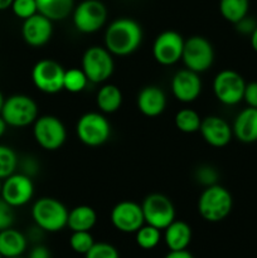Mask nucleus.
Returning <instances> with one entry per match:
<instances>
[{
    "label": "nucleus",
    "instance_id": "obj_40",
    "mask_svg": "<svg viewBox=\"0 0 257 258\" xmlns=\"http://www.w3.org/2000/svg\"><path fill=\"white\" fill-rule=\"evenodd\" d=\"M164 258H194V257L190 252L186 251V249H183V251H169V253Z\"/></svg>",
    "mask_w": 257,
    "mask_h": 258
},
{
    "label": "nucleus",
    "instance_id": "obj_45",
    "mask_svg": "<svg viewBox=\"0 0 257 258\" xmlns=\"http://www.w3.org/2000/svg\"><path fill=\"white\" fill-rule=\"evenodd\" d=\"M2 188H3V180L0 179V196H2Z\"/></svg>",
    "mask_w": 257,
    "mask_h": 258
},
{
    "label": "nucleus",
    "instance_id": "obj_44",
    "mask_svg": "<svg viewBox=\"0 0 257 258\" xmlns=\"http://www.w3.org/2000/svg\"><path fill=\"white\" fill-rule=\"evenodd\" d=\"M5 102V97L4 95H3V92L0 91V112H2V108H3V105H4Z\"/></svg>",
    "mask_w": 257,
    "mask_h": 258
},
{
    "label": "nucleus",
    "instance_id": "obj_35",
    "mask_svg": "<svg viewBox=\"0 0 257 258\" xmlns=\"http://www.w3.org/2000/svg\"><path fill=\"white\" fill-rule=\"evenodd\" d=\"M14 223V212L4 199L0 197V231L10 228Z\"/></svg>",
    "mask_w": 257,
    "mask_h": 258
},
{
    "label": "nucleus",
    "instance_id": "obj_47",
    "mask_svg": "<svg viewBox=\"0 0 257 258\" xmlns=\"http://www.w3.org/2000/svg\"><path fill=\"white\" fill-rule=\"evenodd\" d=\"M0 258H3V256H2V254H0Z\"/></svg>",
    "mask_w": 257,
    "mask_h": 258
},
{
    "label": "nucleus",
    "instance_id": "obj_38",
    "mask_svg": "<svg viewBox=\"0 0 257 258\" xmlns=\"http://www.w3.org/2000/svg\"><path fill=\"white\" fill-rule=\"evenodd\" d=\"M19 165H20V168H22V173L25 174V175L30 176V178L37 174L38 164L33 158H25L22 163L20 164L18 163V166Z\"/></svg>",
    "mask_w": 257,
    "mask_h": 258
},
{
    "label": "nucleus",
    "instance_id": "obj_30",
    "mask_svg": "<svg viewBox=\"0 0 257 258\" xmlns=\"http://www.w3.org/2000/svg\"><path fill=\"white\" fill-rule=\"evenodd\" d=\"M18 163H19V159H18L17 153L10 146L0 144V179L2 180L15 173Z\"/></svg>",
    "mask_w": 257,
    "mask_h": 258
},
{
    "label": "nucleus",
    "instance_id": "obj_34",
    "mask_svg": "<svg viewBox=\"0 0 257 258\" xmlns=\"http://www.w3.org/2000/svg\"><path fill=\"white\" fill-rule=\"evenodd\" d=\"M196 179L207 188L217 184V179H218V173L214 168L209 165H202L197 169L196 171Z\"/></svg>",
    "mask_w": 257,
    "mask_h": 258
},
{
    "label": "nucleus",
    "instance_id": "obj_12",
    "mask_svg": "<svg viewBox=\"0 0 257 258\" xmlns=\"http://www.w3.org/2000/svg\"><path fill=\"white\" fill-rule=\"evenodd\" d=\"M66 70L53 59L38 60L32 70V81L40 92L54 95L63 90Z\"/></svg>",
    "mask_w": 257,
    "mask_h": 258
},
{
    "label": "nucleus",
    "instance_id": "obj_27",
    "mask_svg": "<svg viewBox=\"0 0 257 258\" xmlns=\"http://www.w3.org/2000/svg\"><path fill=\"white\" fill-rule=\"evenodd\" d=\"M176 128L184 134H194L199 131L202 123V117L197 111L191 108H183L178 111L174 117Z\"/></svg>",
    "mask_w": 257,
    "mask_h": 258
},
{
    "label": "nucleus",
    "instance_id": "obj_22",
    "mask_svg": "<svg viewBox=\"0 0 257 258\" xmlns=\"http://www.w3.org/2000/svg\"><path fill=\"white\" fill-rule=\"evenodd\" d=\"M28 246V239L22 232L13 227L0 231V254L3 258L23 256Z\"/></svg>",
    "mask_w": 257,
    "mask_h": 258
},
{
    "label": "nucleus",
    "instance_id": "obj_3",
    "mask_svg": "<svg viewBox=\"0 0 257 258\" xmlns=\"http://www.w3.org/2000/svg\"><path fill=\"white\" fill-rule=\"evenodd\" d=\"M32 218L42 231L59 232L67 227L68 209L58 199L43 197L33 204Z\"/></svg>",
    "mask_w": 257,
    "mask_h": 258
},
{
    "label": "nucleus",
    "instance_id": "obj_23",
    "mask_svg": "<svg viewBox=\"0 0 257 258\" xmlns=\"http://www.w3.org/2000/svg\"><path fill=\"white\" fill-rule=\"evenodd\" d=\"M96 222L97 213L90 206H77L68 212L67 227L72 232H90L95 227Z\"/></svg>",
    "mask_w": 257,
    "mask_h": 258
},
{
    "label": "nucleus",
    "instance_id": "obj_25",
    "mask_svg": "<svg viewBox=\"0 0 257 258\" xmlns=\"http://www.w3.org/2000/svg\"><path fill=\"white\" fill-rule=\"evenodd\" d=\"M96 103L103 113H113L120 110L122 105V92L115 85H103L96 96Z\"/></svg>",
    "mask_w": 257,
    "mask_h": 258
},
{
    "label": "nucleus",
    "instance_id": "obj_28",
    "mask_svg": "<svg viewBox=\"0 0 257 258\" xmlns=\"http://www.w3.org/2000/svg\"><path fill=\"white\" fill-rule=\"evenodd\" d=\"M136 243L143 249H153L159 244L161 239L160 229L149 224H144L138 232H135Z\"/></svg>",
    "mask_w": 257,
    "mask_h": 258
},
{
    "label": "nucleus",
    "instance_id": "obj_14",
    "mask_svg": "<svg viewBox=\"0 0 257 258\" xmlns=\"http://www.w3.org/2000/svg\"><path fill=\"white\" fill-rule=\"evenodd\" d=\"M184 39L175 30H165L153 43V57L159 64L173 66L181 59Z\"/></svg>",
    "mask_w": 257,
    "mask_h": 258
},
{
    "label": "nucleus",
    "instance_id": "obj_13",
    "mask_svg": "<svg viewBox=\"0 0 257 258\" xmlns=\"http://www.w3.org/2000/svg\"><path fill=\"white\" fill-rule=\"evenodd\" d=\"M34 184L30 176L23 173H14L3 181L2 198L13 208H19L32 201Z\"/></svg>",
    "mask_w": 257,
    "mask_h": 258
},
{
    "label": "nucleus",
    "instance_id": "obj_16",
    "mask_svg": "<svg viewBox=\"0 0 257 258\" xmlns=\"http://www.w3.org/2000/svg\"><path fill=\"white\" fill-rule=\"evenodd\" d=\"M171 92L178 101L190 103L201 96L202 81L199 73L188 70H180L171 78Z\"/></svg>",
    "mask_w": 257,
    "mask_h": 258
},
{
    "label": "nucleus",
    "instance_id": "obj_32",
    "mask_svg": "<svg viewBox=\"0 0 257 258\" xmlns=\"http://www.w3.org/2000/svg\"><path fill=\"white\" fill-rule=\"evenodd\" d=\"M85 258H120V253L115 246L106 242H98L85 254Z\"/></svg>",
    "mask_w": 257,
    "mask_h": 258
},
{
    "label": "nucleus",
    "instance_id": "obj_31",
    "mask_svg": "<svg viewBox=\"0 0 257 258\" xmlns=\"http://www.w3.org/2000/svg\"><path fill=\"white\" fill-rule=\"evenodd\" d=\"M93 244H95V241L90 232H72V236L70 238V246L76 253L86 254L92 248Z\"/></svg>",
    "mask_w": 257,
    "mask_h": 258
},
{
    "label": "nucleus",
    "instance_id": "obj_42",
    "mask_svg": "<svg viewBox=\"0 0 257 258\" xmlns=\"http://www.w3.org/2000/svg\"><path fill=\"white\" fill-rule=\"evenodd\" d=\"M13 2H14V0H0V12L12 8Z\"/></svg>",
    "mask_w": 257,
    "mask_h": 258
},
{
    "label": "nucleus",
    "instance_id": "obj_18",
    "mask_svg": "<svg viewBox=\"0 0 257 258\" xmlns=\"http://www.w3.org/2000/svg\"><path fill=\"white\" fill-rule=\"evenodd\" d=\"M199 133L203 140L213 148H224L233 136L232 126L223 117L214 115L202 118Z\"/></svg>",
    "mask_w": 257,
    "mask_h": 258
},
{
    "label": "nucleus",
    "instance_id": "obj_6",
    "mask_svg": "<svg viewBox=\"0 0 257 258\" xmlns=\"http://www.w3.org/2000/svg\"><path fill=\"white\" fill-rule=\"evenodd\" d=\"M76 133L81 143L96 148L103 145L110 139L111 125L102 113L87 112L78 118Z\"/></svg>",
    "mask_w": 257,
    "mask_h": 258
},
{
    "label": "nucleus",
    "instance_id": "obj_11",
    "mask_svg": "<svg viewBox=\"0 0 257 258\" xmlns=\"http://www.w3.org/2000/svg\"><path fill=\"white\" fill-rule=\"evenodd\" d=\"M145 223L155 228L165 229L175 221V208L170 199L160 193L149 194L141 204Z\"/></svg>",
    "mask_w": 257,
    "mask_h": 258
},
{
    "label": "nucleus",
    "instance_id": "obj_4",
    "mask_svg": "<svg viewBox=\"0 0 257 258\" xmlns=\"http://www.w3.org/2000/svg\"><path fill=\"white\" fill-rule=\"evenodd\" d=\"M38 105L32 97L27 95H13L5 98L0 116L4 118L8 126L25 127L37 120L39 116Z\"/></svg>",
    "mask_w": 257,
    "mask_h": 258
},
{
    "label": "nucleus",
    "instance_id": "obj_20",
    "mask_svg": "<svg viewBox=\"0 0 257 258\" xmlns=\"http://www.w3.org/2000/svg\"><path fill=\"white\" fill-rule=\"evenodd\" d=\"M232 131L241 143L252 144L257 141V108L246 107L236 116Z\"/></svg>",
    "mask_w": 257,
    "mask_h": 258
},
{
    "label": "nucleus",
    "instance_id": "obj_33",
    "mask_svg": "<svg viewBox=\"0 0 257 258\" xmlns=\"http://www.w3.org/2000/svg\"><path fill=\"white\" fill-rule=\"evenodd\" d=\"M12 10L15 17L25 20L38 13L37 2L35 0H14L12 4Z\"/></svg>",
    "mask_w": 257,
    "mask_h": 258
},
{
    "label": "nucleus",
    "instance_id": "obj_46",
    "mask_svg": "<svg viewBox=\"0 0 257 258\" xmlns=\"http://www.w3.org/2000/svg\"><path fill=\"white\" fill-rule=\"evenodd\" d=\"M9 258H24L23 256H18V257H9Z\"/></svg>",
    "mask_w": 257,
    "mask_h": 258
},
{
    "label": "nucleus",
    "instance_id": "obj_5",
    "mask_svg": "<svg viewBox=\"0 0 257 258\" xmlns=\"http://www.w3.org/2000/svg\"><path fill=\"white\" fill-rule=\"evenodd\" d=\"M33 136L42 149L55 151L67 140L66 126L57 116H39L33 123Z\"/></svg>",
    "mask_w": 257,
    "mask_h": 258
},
{
    "label": "nucleus",
    "instance_id": "obj_10",
    "mask_svg": "<svg viewBox=\"0 0 257 258\" xmlns=\"http://www.w3.org/2000/svg\"><path fill=\"white\" fill-rule=\"evenodd\" d=\"M246 88L244 78L233 70H223L213 80V93L226 106H236L243 101Z\"/></svg>",
    "mask_w": 257,
    "mask_h": 258
},
{
    "label": "nucleus",
    "instance_id": "obj_1",
    "mask_svg": "<svg viewBox=\"0 0 257 258\" xmlns=\"http://www.w3.org/2000/svg\"><path fill=\"white\" fill-rule=\"evenodd\" d=\"M143 42V29L131 18H118L110 23L105 32V47L112 55L126 57L139 49Z\"/></svg>",
    "mask_w": 257,
    "mask_h": 258
},
{
    "label": "nucleus",
    "instance_id": "obj_39",
    "mask_svg": "<svg viewBox=\"0 0 257 258\" xmlns=\"http://www.w3.org/2000/svg\"><path fill=\"white\" fill-rule=\"evenodd\" d=\"M28 258H50V251L45 246L37 244L29 252V257Z\"/></svg>",
    "mask_w": 257,
    "mask_h": 258
},
{
    "label": "nucleus",
    "instance_id": "obj_7",
    "mask_svg": "<svg viewBox=\"0 0 257 258\" xmlns=\"http://www.w3.org/2000/svg\"><path fill=\"white\" fill-rule=\"evenodd\" d=\"M115 63L106 47L92 45L82 55V71L92 83H103L112 76Z\"/></svg>",
    "mask_w": 257,
    "mask_h": 258
},
{
    "label": "nucleus",
    "instance_id": "obj_29",
    "mask_svg": "<svg viewBox=\"0 0 257 258\" xmlns=\"http://www.w3.org/2000/svg\"><path fill=\"white\" fill-rule=\"evenodd\" d=\"M90 82L85 72L78 68H71L66 71L65 81H63V90L68 91L71 93H80L87 87V83Z\"/></svg>",
    "mask_w": 257,
    "mask_h": 258
},
{
    "label": "nucleus",
    "instance_id": "obj_43",
    "mask_svg": "<svg viewBox=\"0 0 257 258\" xmlns=\"http://www.w3.org/2000/svg\"><path fill=\"white\" fill-rule=\"evenodd\" d=\"M7 128H8L7 122H5L4 118H3L2 116H0V139H2L3 136H4V134L7 133Z\"/></svg>",
    "mask_w": 257,
    "mask_h": 258
},
{
    "label": "nucleus",
    "instance_id": "obj_19",
    "mask_svg": "<svg viewBox=\"0 0 257 258\" xmlns=\"http://www.w3.org/2000/svg\"><path fill=\"white\" fill-rule=\"evenodd\" d=\"M138 108L146 117L161 115L166 107V95L158 86H146L138 95Z\"/></svg>",
    "mask_w": 257,
    "mask_h": 258
},
{
    "label": "nucleus",
    "instance_id": "obj_8",
    "mask_svg": "<svg viewBox=\"0 0 257 258\" xmlns=\"http://www.w3.org/2000/svg\"><path fill=\"white\" fill-rule=\"evenodd\" d=\"M72 19L78 32L91 34L105 25L107 8L101 0H83L73 9Z\"/></svg>",
    "mask_w": 257,
    "mask_h": 258
},
{
    "label": "nucleus",
    "instance_id": "obj_36",
    "mask_svg": "<svg viewBox=\"0 0 257 258\" xmlns=\"http://www.w3.org/2000/svg\"><path fill=\"white\" fill-rule=\"evenodd\" d=\"M234 25H236V29L238 33L244 35H251L252 32L257 28V22L252 17L246 15V17L242 18V19L239 20V22H237Z\"/></svg>",
    "mask_w": 257,
    "mask_h": 258
},
{
    "label": "nucleus",
    "instance_id": "obj_24",
    "mask_svg": "<svg viewBox=\"0 0 257 258\" xmlns=\"http://www.w3.org/2000/svg\"><path fill=\"white\" fill-rule=\"evenodd\" d=\"M38 13L52 22L66 19L75 9V0H35Z\"/></svg>",
    "mask_w": 257,
    "mask_h": 258
},
{
    "label": "nucleus",
    "instance_id": "obj_2",
    "mask_svg": "<svg viewBox=\"0 0 257 258\" xmlns=\"http://www.w3.org/2000/svg\"><path fill=\"white\" fill-rule=\"evenodd\" d=\"M233 199L228 189L219 184L207 186L198 199V213L204 221L217 223L226 219L232 212Z\"/></svg>",
    "mask_w": 257,
    "mask_h": 258
},
{
    "label": "nucleus",
    "instance_id": "obj_41",
    "mask_svg": "<svg viewBox=\"0 0 257 258\" xmlns=\"http://www.w3.org/2000/svg\"><path fill=\"white\" fill-rule=\"evenodd\" d=\"M249 42H251L252 49L257 53V28L252 32V34L249 35Z\"/></svg>",
    "mask_w": 257,
    "mask_h": 258
},
{
    "label": "nucleus",
    "instance_id": "obj_15",
    "mask_svg": "<svg viewBox=\"0 0 257 258\" xmlns=\"http://www.w3.org/2000/svg\"><path fill=\"white\" fill-rule=\"evenodd\" d=\"M111 223L122 233H135L145 224L141 204L122 201L116 204L110 214Z\"/></svg>",
    "mask_w": 257,
    "mask_h": 258
},
{
    "label": "nucleus",
    "instance_id": "obj_26",
    "mask_svg": "<svg viewBox=\"0 0 257 258\" xmlns=\"http://www.w3.org/2000/svg\"><path fill=\"white\" fill-rule=\"evenodd\" d=\"M248 10L249 0H219V13L232 24L248 15Z\"/></svg>",
    "mask_w": 257,
    "mask_h": 258
},
{
    "label": "nucleus",
    "instance_id": "obj_21",
    "mask_svg": "<svg viewBox=\"0 0 257 258\" xmlns=\"http://www.w3.org/2000/svg\"><path fill=\"white\" fill-rule=\"evenodd\" d=\"M164 241L169 251H183L191 241V228L186 222L174 221L164 229Z\"/></svg>",
    "mask_w": 257,
    "mask_h": 258
},
{
    "label": "nucleus",
    "instance_id": "obj_9",
    "mask_svg": "<svg viewBox=\"0 0 257 258\" xmlns=\"http://www.w3.org/2000/svg\"><path fill=\"white\" fill-rule=\"evenodd\" d=\"M181 60L188 70L196 73L208 71L214 60V49L211 42L201 35H193L184 40Z\"/></svg>",
    "mask_w": 257,
    "mask_h": 258
},
{
    "label": "nucleus",
    "instance_id": "obj_37",
    "mask_svg": "<svg viewBox=\"0 0 257 258\" xmlns=\"http://www.w3.org/2000/svg\"><path fill=\"white\" fill-rule=\"evenodd\" d=\"M243 101L247 103L248 107L257 108V82L246 83L243 93Z\"/></svg>",
    "mask_w": 257,
    "mask_h": 258
},
{
    "label": "nucleus",
    "instance_id": "obj_17",
    "mask_svg": "<svg viewBox=\"0 0 257 258\" xmlns=\"http://www.w3.org/2000/svg\"><path fill=\"white\" fill-rule=\"evenodd\" d=\"M52 34L53 22L39 13L23 22L22 37L24 42L30 47H43L49 42Z\"/></svg>",
    "mask_w": 257,
    "mask_h": 258
}]
</instances>
